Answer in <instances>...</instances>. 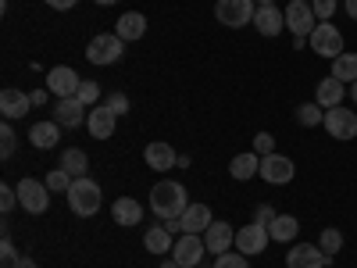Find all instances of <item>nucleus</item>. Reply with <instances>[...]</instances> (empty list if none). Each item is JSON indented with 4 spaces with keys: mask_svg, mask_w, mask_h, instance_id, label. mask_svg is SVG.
Returning a JSON list of instances; mask_svg holds the SVG:
<instances>
[{
    "mask_svg": "<svg viewBox=\"0 0 357 268\" xmlns=\"http://www.w3.org/2000/svg\"><path fill=\"white\" fill-rule=\"evenodd\" d=\"M151 207H154V215H158L161 222H175V218L190 207L186 186L175 183V179H161V183L151 190Z\"/></svg>",
    "mask_w": 357,
    "mask_h": 268,
    "instance_id": "obj_1",
    "label": "nucleus"
},
{
    "mask_svg": "<svg viewBox=\"0 0 357 268\" xmlns=\"http://www.w3.org/2000/svg\"><path fill=\"white\" fill-rule=\"evenodd\" d=\"M68 197V207H72V215H79V218H93L97 211H100V186L93 183V179H75L72 183V190L65 193Z\"/></svg>",
    "mask_w": 357,
    "mask_h": 268,
    "instance_id": "obj_2",
    "label": "nucleus"
},
{
    "mask_svg": "<svg viewBox=\"0 0 357 268\" xmlns=\"http://www.w3.org/2000/svg\"><path fill=\"white\" fill-rule=\"evenodd\" d=\"M126 54V40L118 36V33H100V36H93L86 43V61L89 65H114L118 57Z\"/></svg>",
    "mask_w": 357,
    "mask_h": 268,
    "instance_id": "obj_3",
    "label": "nucleus"
},
{
    "mask_svg": "<svg viewBox=\"0 0 357 268\" xmlns=\"http://www.w3.org/2000/svg\"><path fill=\"white\" fill-rule=\"evenodd\" d=\"M254 15H257L254 0H218V4H215V18L225 29H243V25L254 22Z\"/></svg>",
    "mask_w": 357,
    "mask_h": 268,
    "instance_id": "obj_4",
    "label": "nucleus"
},
{
    "mask_svg": "<svg viewBox=\"0 0 357 268\" xmlns=\"http://www.w3.org/2000/svg\"><path fill=\"white\" fill-rule=\"evenodd\" d=\"M311 50L321 54V57H329V61H336V57L343 54V33L333 25V22H318V29L307 36Z\"/></svg>",
    "mask_w": 357,
    "mask_h": 268,
    "instance_id": "obj_5",
    "label": "nucleus"
},
{
    "mask_svg": "<svg viewBox=\"0 0 357 268\" xmlns=\"http://www.w3.org/2000/svg\"><path fill=\"white\" fill-rule=\"evenodd\" d=\"M282 11H286V29L293 36H311L318 29V15H314V8L307 4V0H289Z\"/></svg>",
    "mask_w": 357,
    "mask_h": 268,
    "instance_id": "obj_6",
    "label": "nucleus"
},
{
    "mask_svg": "<svg viewBox=\"0 0 357 268\" xmlns=\"http://www.w3.org/2000/svg\"><path fill=\"white\" fill-rule=\"evenodd\" d=\"M272 236H268V225L264 222H247L243 229H236V251L254 258V254H264Z\"/></svg>",
    "mask_w": 357,
    "mask_h": 268,
    "instance_id": "obj_7",
    "label": "nucleus"
},
{
    "mask_svg": "<svg viewBox=\"0 0 357 268\" xmlns=\"http://www.w3.org/2000/svg\"><path fill=\"white\" fill-rule=\"evenodd\" d=\"M18 204L29 215H43L50 207V186L40 183V179H22L18 183Z\"/></svg>",
    "mask_w": 357,
    "mask_h": 268,
    "instance_id": "obj_8",
    "label": "nucleus"
},
{
    "mask_svg": "<svg viewBox=\"0 0 357 268\" xmlns=\"http://www.w3.org/2000/svg\"><path fill=\"white\" fill-rule=\"evenodd\" d=\"M204 254H207V244H204V236H197V232H183L175 240V247H172V258L178 261V268H197L204 261Z\"/></svg>",
    "mask_w": 357,
    "mask_h": 268,
    "instance_id": "obj_9",
    "label": "nucleus"
},
{
    "mask_svg": "<svg viewBox=\"0 0 357 268\" xmlns=\"http://www.w3.org/2000/svg\"><path fill=\"white\" fill-rule=\"evenodd\" d=\"M325 133H329L333 140H354L357 136V114L350 111V107H329L325 111Z\"/></svg>",
    "mask_w": 357,
    "mask_h": 268,
    "instance_id": "obj_10",
    "label": "nucleus"
},
{
    "mask_svg": "<svg viewBox=\"0 0 357 268\" xmlns=\"http://www.w3.org/2000/svg\"><path fill=\"white\" fill-rule=\"evenodd\" d=\"M50 118L61 129H79L86 118H89V111H86V104L79 100V97H61L54 107H50Z\"/></svg>",
    "mask_w": 357,
    "mask_h": 268,
    "instance_id": "obj_11",
    "label": "nucleus"
},
{
    "mask_svg": "<svg viewBox=\"0 0 357 268\" xmlns=\"http://www.w3.org/2000/svg\"><path fill=\"white\" fill-rule=\"evenodd\" d=\"M329 254L318 244H296L293 251H286V268H325Z\"/></svg>",
    "mask_w": 357,
    "mask_h": 268,
    "instance_id": "obj_12",
    "label": "nucleus"
},
{
    "mask_svg": "<svg viewBox=\"0 0 357 268\" xmlns=\"http://www.w3.org/2000/svg\"><path fill=\"white\" fill-rule=\"evenodd\" d=\"M79 82H82V79H79L68 65H57V68L47 72V89H50L57 100H61V97H75V94H79Z\"/></svg>",
    "mask_w": 357,
    "mask_h": 268,
    "instance_id": "obj_13",
    "label": "nucleus"
},
{
    "mask_svg": "<svg viewBox=\"0 0 357 268\" xmlns=\"http://www.w3.org/2000/svg\"><path fill=\"white\" fill-rule=\"evenodd\" d=\"M293 161L286 158V154H268V158H261V179L264 183H272V186H282V183H289L293 179Z\"/></svg>",
    "mask_w": 357,
    "mask_h": 268,
    "instance_id": "obj_14",
    "label": "nucleus"
},
{
    "mask_svg": "<svg viewBox=\"0 0 357 268\" xmlns=\"http://www.w3.org/2000/svg\"><path fill=\"white\" fill-rule=\"evenodd\" d=\"M204 244H207V254H225V251H232L236 247V229L229 225V222H211L207 225V232H204Z\"/></svg>",
    "mask_w": 357,
    "mask_h": 268,
    "instance_id": "obj_15",
    "label": "nucleus"
},
{
    "mask_svg": "<svg viewBox=\"0 0 357 268\" xmlns=\"http://www.w3.org/2000/svg\"><path fill=\"white\" fill-rule=\"evenodd\" d=\"M33 111V97L25 94V89H15L8 86L4 94H0V114H4V122H11V118H22Z\"/></svg>",
    "mask_w": 357,
    "mask_h": 268,
    "instance_id": "obj_16",
    "label": "nucleus"
},
{
    "mask_svg": "<svg viewBox=\"0 0 357 268\" xmlns=\"http://www.w3.org/2000/svg\"><path fill=\"white\" fill-rule=\"evenodd\" d=\"M143 161L151 165L154 172H168V168H178V154H175V147L158 140V143H146V151H143Z\"/></svg>",
    "mask_w": 357,
    "mask_h": 268,
    "instance_id": "obj_17",
    "label": "nucleus"
},
{
    "mask_svg": "<svg viewBox=\"0 0 357 268\" xmlns=\"http://www.w3.org/2000/svg\"><path fill=\"white\" fill-rule=\"evenodd\" d=\"M254 25L261 36H279L286 29V11H279V4H264V8H257Z\"/></svg>",
    "mask_w": 357,
    "mask_h": 268,
    "instance_id": "obj_18",
    "label": "nucleus"
},
{
    "mask_svg": "<svg viewBox=\"0 0 357 268\" xmlns=\"http://www.w3.org/2000/svg\"><path fill=\"white\" fill-rule=\"evenodd\" d=\"M114 122H118V114L107 104H100V107L89 111L86 129H89V136H93V140H107V136H114Z\"/></svg>",
    "mask_w": 357,
    "mask_h": 268,
    "instance_id": "obj_19",
    "label": "nucleus"
},
{
    "mask_svg": "<svg viewBox=\"0 0 357 268\" xmlns=\"http://www.w3.org/2000/svg\"><path fill=\"white\" fill-rule=\"evenodd\" d=\"M211 222H215V215H211V207H207V204H190L186 211L178 215V225H183V232H197V236H204Z\"/></svg>",
    "mask_w": 357,
    "mask_h": 268,
    "instance_id": "obj_20",
    "label": "nucleus"
},
{
    "mask_svg": "<svg viewBox=\"0 0 357 268\" xmlns=\"http://www.w3.org/2000/svg\"><path fill=\"white\" fill-rule=\"evenodd\" d=\"M111 218H114V225H136V222H143V204L136 197H118L111 204Z\"/></svg>",
    "mask_w": 357,
    "mask_h": 268,
    "instance_id": "obj_21",
    "label": "nucleus"
},
{
    "mask_svg": "<svg viewBox=\"0 0 357 268\" xmlns=\"http://www.w3.org/2000/svg\"><path fill=\"white\" fill-rule=\"evenodd\" d=\"M343 94H347V86L340 82V79H321L318 82V89H314V104H321L325 111H329V107H340L343 104Z\"/></svg>",
    "mask_w": 357,
    "mask_h": 268,
    "instance_id": "obj_22",
    "label": "nucleus"
},
{
    "mask_svg": "<svg viewBox=\"0 0 357 268\" xmlns=\"http://www.w3.org/2000/svg\"><path fill=\"white\" fill-rule=\"evenodd\" d=\"M57 140H61V126L54 122H36L33 129H29V143L36 147V151H50V147H57Z\"/></svg>",
    "mask_w": 357,
    "mask_h": 268,
    "instance_id": "obj_23",
    "label": "nucleus"
},
{
    "mask_svg": "<svg viewBox=\"0 0 357 268\" xmlns=\"http://www.w3.org/2000/svg\"><path fill=\"white\" fill-rule=\"evenodd\" d=\"M114 33L122 36L126 43H136V40H139V36L146 33V18H143L139 11H126L122 18L114 22Z\"/></svg>",
    "mask_w": 357,
    "mask_h": 268,
    "instance_id": "obj_24",
    "label": "nucleus"
},
{
    "mask_svg": "<svg viewBox=\"0 0 357 268\" xmlns=\"http://www.w3.org/2000/svg\"><path fill=\"white\" fill-rule=\"evenodd\" d=\"M143 247L146 251H151V254H172V247H175V240H172V232L165 229V222L161 225H151V229H146L143 232Z\"/></svg>",
    "mask_w": 357,
    "mask_h": 268,
    "instance_id": "obj_25",
    "label": "nucleus"
},
{
    "mask_svg": "<svg viewBox=\"0 0 357 268\" xmlns=\"http://www.w3.org/2000/svg\"><path fill=\"white\" fill-rule=\"evenodd\" d=\"M296 232H301V222H296L293 215H275L272 222H268V236H272L275 244H293Z\"/></svg>",
    "mask_w": 357,
    "mask_h": 268,
    "instance_id": "obj_26",
    "label": "nucleus"
},
{
    "mask_svg": "<svg viewBox=\"0 0 357 268\" xmlns=\"http://www.w3.org/2000/svg\"><path fill=\"white\" fill-rule=\"evenodd\" d=\"M229 175H232V179H240V183H247V179L261 175V158H257L254 151H247V154H236V158L229 161Z\"/></svg>",
    "mask_w": 357,
    "mask_h": 268,
    "instance_id": "obj_27",
    "label": "nucleus"
},
{
    "mask_svg": "<svg viewBox=\"0 0 357 268\" xmlns=\"http://www.w3.org/2000/svg\"><path fill=\"white\" fill-rule=\"evenodd\" d=\"M61 168H65L72 179H82V175H86V168H89L86 151H79V147H68V151L61 154Z\"/></svg>",
    "mask_w": 357,
    "mask_h": 268,
    "instance_id": "obj_28",
    "label": "nucleus"
},
{
    "mask_svg": "<svg viewBox=\"0 0 357 268\" xmlns=\"http://www.w3.org/2000/svg\"><path fill=\"white\" fill-rule=\"evenodd\" d=\"M333 79L340 82H357V54H340L336 61H333Z\"/></svg>",
    "mask_w": 357,
    "mask_h": 268,
    "instance_id": "obj_29",
    "label": "nucleus"
},
{
    "mask_svg": "<svg viewBox=\"0 0 357 268\" xmlns=\"http://www.w3.org/2000/svg\"><path fill=\"white\" fill-rule=\"evenodd\" d=\"M296 122L307 126V129L321 126V122H325V107H321V104H301V107H296Z\"/></svg>",
    "mask_w": 357,
    "mask_h": 268,
    "instance_id": "obj_30",
    "label": "nucleus"
},
{
    "mask_svg": "<svg viewBox=\"0 0 357 268\" xmlns=\"http://www.w3.org/2000/svg\"><path fill=\"white\" fill-rule=\"evenodd\" d=\"M318 247L329 254V258L340 254V251H343V232H340V229H325V232H321V240H318Z\"/></svg>",
    "mask_w": 357,
    "mask_h": 268,
    "instance_id": "obj_31",
    "label": "nucleus"
},
{
    "mask_svg": "<svg viewBox=\"0 0 357 268\" xmlns=\"http://www.w3.org/2000/svg\"><path fill=\"white\" fill-rule=\"evenodd\" d=\"M72 183H75V179H72L65 168H54V172L47 175V186H50L54 193H68V190H72Z\"/></svg>",
    "mask_w": 357,
    "mask_h": 268,
    "instance_id": "obj_32",
    "label": "nucleus"
},
{
    "mask_svg": "<svg viewBox=\"0 0 357 268\" xmlns=\"http://www.w3.org/2000/svg\"><path fill=\"white\" fill-rule=\"evenodd\" d=\"M86 107H97V100H100V86L93 82V79H82L79 82V94H75Z\"/></svg>",
    "mask_w": 357,
    "mask_h": 268,
    "instance_id": "obj_33",
    "label": "nucleus"
},
{
    "mask_svg": "<svg viewBox=\"0 0 357 268\" xmlns=\"http://www.w3.org/2000/svg\"><path fill=\"white\" fill-rule=\"evenodd\" d=\"M15 147H18V136H15V129H11V122H4L0 126V158H11L15 154Z\"/></svg>",
    "mask_w": 357,
    "mask_h": 268,
    "instance_id": "obj_34",
    "label": "nucleus"
},
{
    "mask_svg": "<svg viewBox=\"0 0 357 268\" xmlns=\"http://www.w3.org/2000/svg\"><path fill=\"white\" fill-rule=\"evenodd\" d=\"M215 268H250V265H247V254H240V251H225V254L215 258Z\"/></svg>",
    "mask_w": 357,
    "mask_h": 268,
    "instance_id": "obj_35",
    "label": "nucleus"
},
{
    "mask_svg": "<svg viewBox=\"0 0 357 268\" xmlns=\"http://www.w3.org/2000/svg\"><path fill=\"white\" fill-rule=\"evenodd\" d=\"M254 154H257V158L275 154V136H272V133H257V136H254Z\"/></svg>",
    "mask_w": 357,
    "mask_h": 268,
    "instance_id": "obj_36",
    "label": "nucleus"
},
{
    "mask_svg": "<svg viewBox=\"0 0 357 268\" xmlns=\"http://www.w3.org/2000/svg\"><path fill=\"white\" fill-rule=\"evenodd\" d=\"M0 268H22V258H18V251H15L11 240L0 244Z\"/></svg>",
    "mask_w": 357,
    "mask_h": 268,
    "instance_id": "obj_37",
    "label": "nucleus"
},
{
    "mask_svg": "<svg viewBox=\"0 0 357 268\" xmlns=\"http://www.w3.org/2000/svg\"><path fill=\"white\" fill-rule=\"evenodd\" d=\"M15 204H18V186H8L4 183V186H0V211H4V215L15 211Z\"/></svg>",
    "mask_w": 357,
    "mask_h": 268,
    "instance_id": "obj_38",
    "label": "nucleus"
},
{
    "mask_svg": "<svg viewBox=\"0 0 357 268\" xmlns=\"http://www.w3.org/2000/svg\"><path fill=\"white\" fill-rule=\"evenodd\" d=\"M311 8H314L318 22H333V15H336V0H311Z\"/></svg>",
    "mask_w": 357,
    "mask_h": 268,
    "instance_id": "obj_39",
    "label": "nucleus"
},
{
    "mask_svg": "<svg viewBox=\"0 0 357 268\" xmlns=\"http://www.w3.org/2000/svg\"><path fill=\"white\" fill-rule=\"evenodd\" d=\"M104 104H107V107H111V111H114L118 118H122V114L129 111V97H126V94H111V97H107Z\"/></svg>",
    "mask_w": 357,
    "mask_h": 268,
    "instance_id": "obj_40",
    "label": "nucleus"
},
{
    "mask_svg": "<svg viewBox=\"0 0 357 268\" xmlns=\"http://www.w3.org/2000/svg\"><path fill=\"white\" fill-rule=\"evenodd\" d=\"M275 215H279L275 207H268V204H261V207H257V215H254V222H264V225H268V222H272Z\"/></svg>",
    "mask_w": 357,
    "mask_h": 268,
    "instance_id": "obj_41",
    "label": "nucleus"
},
{
    "mask_svg": "<svg viewBox=\"0 0 357 268\" xmlns=\"http://www.w3.org/2000/svg\"><path fill=\"white\" fill-rule=\"evenodd\" d=\"M47 4H50L54 11H72V8L79 4V0H47Z\"/></svg>",
    "mask_w": 357,
    "mask_h": 268,
    "instance_id": "obj_42",
    "label": "nucleus"
},
{
    "mask_svg": "<svg viewBox=\"0 0 357 268\" xmlns=\"http://www.w3.org/2000/svg\"><path fill=\"white\" fill-rule=\"evenodd\" d=\"M47 94H50V89H36V94H29V97H33V107H43L47 104Z\"/></svg>",
    "mask_w": 357,
    "mask_h": 268,
    "instance_id": "obj_43",
    "label": "nucleus"
},
{
    "mask_svg": "<svg viewBox=\"0 0 357 268\" xmlns=\"http://www.w3.org/2000/svg\"><path fill=\"white\" fill-rule=\"evenodd\" d=\"M347 15L357 22V0H347Z\"/></svg>",
    "mask_w": 357,
    "mask_h": 268,
    "instance_id": "obj_44",
    "label": "nucleus"
},
{
    "mask_svg": "<svg viewBox=\"0 0 357 268\" xmlns=\"http://www.w3.org/2000/svg\"><path fill=\"white\" fill-rule=\"evenodd\" d=\"M161 268H178V261H175V258H165V261H161Z\"/></svg>",
    "mask_w": 357,
    "mask_h": 268,
    "instance_id": "obj_45",
    "label": "nucleus"
},
{
    "mask_svg": "<svg viewBox=\"0 0 357 268\" xmlns=\"http://www.w3.org/2000/svg\"><path fill=\"white\" fill-rule=\"evenodd\" d=\"M22 268H40V265H36L33 258H22Z\"/></svg>",
    "mask_w": 357,
    "mask_h": 268,
    "instance_id": "obj_46",
    "label": "nucleus"
},
{
    "mask_svg": "<svg viewBox=\"0 0 357 268\" xmlns=\"http://www.w3.org/2000/svg\"><path fill=\"white\" fill-rule=\"evenodd\" d=\"M93 4H100V8H111V4H118V0H93Z\"/></svg>",
    "mask_w": 357,
    "mask_h": 268,
    "instance_id": "obj_47",
    "label": "nucleus"
},
{
    "mask_svg": "<svg viewBox=\"0 0 357 268\" xmlns=\"http://www.w3.org/2000/svg\"><path fill=\"white\" fill-rule=\"evenodd\" d=\"M254 4H257V8H264V4H279V0H254Z\"/></svg>",
    "mask_w": 357,
    "mask_h": 268,
    "instance_id": "obj_48",
    "label": "nucleus"
},
{
    "mask_svg": "<svg viewBox=\"0 0 357 268\" xmlns=\"http://www.w3.org/2000/svg\"><path fill=\"white\" fill-rule=\"evenodd\" d=\"M350 97L357 100V82H350Z\"/></svg>",
    "mask_w": 357,
    "mask_h": 268,
    "instance_id": "obj_49",
    "label": "nucleus"
},
{
    "mask_svg": "<svg viewBox=\"0 0 357 268\" xmlns=\"http://www.w3.org/2000/svg\"><path fill=\"white\" fill-rule=\"evenodd\" d=\"M307 4H311V0H307Z\"/></svg>",
    "mask_w": 357,
    "mask_h": 268,
    "instance_id": "obj_50",
    "label": "nucleus"
}]
</instances>
